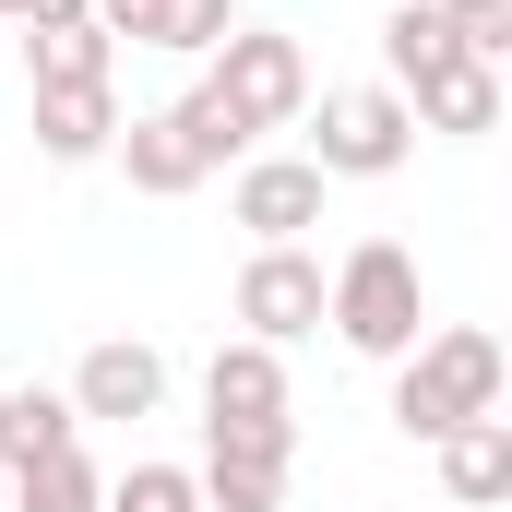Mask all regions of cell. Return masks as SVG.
Masks as SVG:
<instances>
[{
    "label": "cell",
    "instance_id": "cell-4",
    "mask_svg": "<svg viewBox=\"0 0 512 512\" xmlns=\"http://www.w3.org/2000/svg\"><path fill=\"white\" fill-rule=\"evenodd\" d=\"M298 120H310V167H322V179H393V167L417 155V120H405L393 84H334V96L298 108Z\"/></svg>",
    "mask_w": 512,
    "mask_h": 512
},
{
    "label": "cell",
    "instance_id": "cell-8",
    "mask_svg": "<svg viewBox=\"0 0 512 512\" xmlns=\"http://www.w3.org/2000/svg\"><path fill=\"white\" fill-rule=\"evenodd\" d=\"M96 12V36L108 48H167V60H215L227 36H239V0H84Z\"/></svg>",
    "mask_w": 512,
    "mask_h": 512
},
{
    "label": "cell",
    "instance_id": "cell-3",
    "mask_svg": "<svg viewBox=\"0 0 512 512\" xmlns=\"http://www.w3.org/2000/svg\"><path fill=\"white\" fill-rule=\"evenodd\" d=\"M203 96L262 143V131H286L298 108H310V48H298V36H274V24H239V36L203 60Z\"/></svg>",
    "mask_w": 512,
    "mask_h": 512
},
{
    "label": "cell",
    "instance_id": "cell-16",
    "mask_svg": "<svg viewBox=\"0 0 512 512\" xmlns=\"http://www.w3.org/2000/svg\"><path fill=\"white\" fill-rule=\"evenodd\" d=\"M120 72V48L96 36V12H72V24H24V84H108Z\"/></svg>",
    "mask_w": 512,
    "mask_h": 512
},
{
    "label": "cell",
    "instance_id": "cell-12",
    "mask_svg": "<svg viewBox=\"0 0 512 512\" xmlns=\"http://www.w3.org/2000/svg\"><path fill=\"white\" fill-rule=\"evenodd\" d=\"M108 155H120V179L143 191V203H179V191H203V179H215V167H203V143L179 131V108L120 120V143H108Z\"/></svg>",
    "mask_w": 512,
    "mask_h": 512
},
{
    "label": "cell",
    "instance_id": "cell-21",
    "mask_svg": "<svg viewBox=\"0 0 512 512\" xmlns=\"http://www.w3.org/2000/svg\"><path fill=\"white\" fill-rule=\"evenodd\" d=\"M84 0H0V24H72Z\"/></svg>",
    "mask_w": 512,
    "mask_h": 512
},
{
    "label": "cell",
    "instance_id": "cell-1",
    "mask_svg": "<svg viewBox=\"0 0 512 512\" xmlns=\"http://www.w3.org/2000/svg\"><path fill=\"white\" fill-rule=\"evenodd\" d=\"M501 334L489 322H441V334H417L405 358H393V429L405 441H441V429H465V417H501Z\"/></svg>",
    "mask_w": 512,
    "mask_h": 512
},
{
    "label": "cell",
    "instance_id": "cell-15",
    "mask_svg": "<svg viewBox=\"0 0 512 512\" xmlns=\"http://www.w3.org/2000/svg\"><path fill=\"white\" fill-rule=\"evenodd\" d=\"M72 441H84L72 393H48V382L0 393V465H12V477H24V465H48V453H72Z\"/></svg>",
    "mask_w": 512,
    "mask_h": 512
},
{
    "label": "cell",
    "instance_id": "cell-2",
    "mask_svg": "<svg viewBox=\"0 0 512 512\" xmlns=\"http://www.w3.org/2000/svg\"><path fill=\"white\" fill-rule=\"evenodd\" d=\"M322 322H334V346L346 358H405L417 334H429V274H417V251L405 239H358V251L322 274Z\"/></svg>",
    "mask_w": 512,
    "mask_h": 512
},
{
    "label": "cell",
    "instance_id": "cell-18",
    "mask_svg": "<svg viewBox=\"0 0 512 512\" xmlns=\"http://www.w3.org/2000/svg\"><path fill=\"white\" fill-rule=\"evenodd\" d=\"M429 60H453L441 12H429V0H405V12H382V84H393V96H405V84H417Z\"/></svg>",
    "mask_w": 512,
    "mask_h": 512
},
{
    "label": "cell",
    "instance_id": "cell-6",
    "mask_svg": "<svg viewBox=\"0 0 512 512\" xmlns=\"http://www.w3.org/2000/svg\"><path fill=\"white\" fill-rule=\"evenodd\" d=\"M322 274H334V262L310 251V239L251 251V262H239V334H251V346H274V358H286L298 334H322Z\"/></svg>",
    "mask_w": 512,
    "mask_h": 512
},
{
    "label": "cell",
    "instance_id": "cell-7",
    "mask_svg": "<svg viewBox=\"0 0 512 512\" xmlns=\"http://www.w3.org/2000/svg\"><path fill=\"white\" fill-rule=\"evenodd\" d=\"M322 167L310 155H239V179H227V215L251 227V251H274V239H310L322 227Z\"/></svg>",
    "mask_w": 512,
    "mask_h": 512
},
{
    "label": "cell",
    "instance_id": "cell-22",
    "mask_svg": "<svg viewBox=\"0 0 512 512\" xmlns=\"http://www.w3.org/2000/svg\"><path fill=\"white\" fill-rule=\"evenodd\" d=\"M0 393H12V382H0Z\"/></svg>",
    "mask_w": 512,
    "mask_h": 512
},
{
    "label": "cell",
    "instance_id": "cell-13",
    "mask_svg": "<svg viewBox=\"0 0 512 512\" xmlns=\"http://www.w3.org/2000/svg\"><path fill=\"white\" fill-rule=\"evenodd\" d=\"M120 143V96L108 84H36V155L48 167H96Z\"/></svg>",
    "mask_w": 512,
    "mask_h": 512
},
{
    "label": "cell",
    "instance_id": "cell-17",
    "mask_svg": "<svg viewBox=\"0 0 512 512\" xmlns=\"http://www.w3.org/2000/svg\"><path fill=\"white\" fill-rule=\"evenodd\" d=\"M12 512H108V477H96V453L72 441V453L24 465V477H12Z\"/></svg>",
    "mask_w": 512,
    "mask_h": 512
},
{
    "label": "cell",
    "instance_id": "cell-5",
    "mask_svg": "<svg viewBox=\"0 0 512 512\" xmlns=\"http://www.w3.org/2000/svg\"><path fill=\"white\" fill-rule=\"evenodd\" d=\"M286 477H298V417H262V429H203V465H191L203 512H286Z\"/></svg>",
    "mask_w": 512,
    "mask_h": 512
},
{
    "label": "cell",
    "instance_id": "cell-11",
    "mask_svg": "<svg viewBox=\"0 0 512 512\" xmlns=\"http://www.w3.org/2000/svg\"><path fill=\"white\" fill-rule=\"evenodd\" d=\"M405 120H417V131H453V143H477V131H501V72L453 48V60H429V72L405 84Z\"/></svg>",
    "mask_w": 512,
    "mask_h": 512
},
{
    "label": "cell",
    "instance_id": "cell-19",
    "mask_svg": "<svg viewBox=\"0 0 512 512\" xmlns=\"http://www.w3.org/2000/svg\"><path fill=\"white\" fill-rule=\"evenodd\" d=\"M429 12H441V36H453L465 60H489V72L512 60V0H429Z\"/></svg>",
    "mask_w": 512,
    "mask_h": 512
},
{
    "label": "cell",
    "instance_id": "cell-14",
    "mask_svg": "<svg viewBox=\"0 0 512 512\" xmlns=\"http://www.w3.org/2000/svg\"><path fill=\"white\" fill-rule=\"evenodd\" d=\"M429 453H441V489H453L465 512L512 501V417H465V429H441Z\"/></svg>",
    "mask_w": 512,
    "mask_h": 512
},
{
    "label": "cell",
    "instance_id": "cell-10",
    "mask_svg": "<svg viewBox=\"0 0 512 512\" xmlns=\"http://www.w3.org/2000/svg\"><path fill=\"white\" fill-rule=\"evenodd\" d=\"M155 405H167V358H155L143 334L84 346V370H72V417H155Z\"/></svg>",
    "mask_w": 512,
    "mask_h": 512
},
{
    "label": "cell",
    "instance_id": "cell-20",
    "mask_svg": "<svg viewBox=\"0 0 512 512\" xmlns=\"http://www.w3.org/2000/svg\"><path fill=\"white\" fill-rule=\"evenodd\" d=\"M108 512H203V489H191V465H131L108 489Z\"/></svg>",
    "mask_w": 512,
    "mask_h": 512
},
{
    "label": "cell",
    "instance_id": "cell-9",
    "mask_svg": "<svg viewBox=\"0 0 512 512\" xmlns=\"http://www.w3.org/2000/svg\"><path fill=\"white\" fill-rule=\"evenodd\" d=\"M262 417H286V358L251 346V334H227L203 358V429H262Z\"/></svg>",
    "mask_w": 512,
    "mask_h": 512
}]
</instances>
